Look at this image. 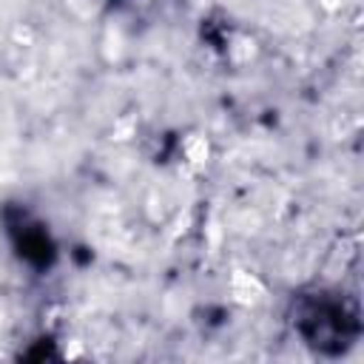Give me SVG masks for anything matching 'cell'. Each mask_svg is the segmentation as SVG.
Instances as JSON below:
<instances>
[{"mask_svg": "<svg viewBox=\"0 0 364 364\" xmlns=\"http://www.w3.org/2000/svg\"><path fill=\"white\" fill-rule=\"evenodd\" d=\"M293 327L313 350L327 355H341L355 344L361 333V313L350 296L318 290L296 299Z\"/></svg>", "mask_w": 364, "mask_h": 364, "instance_id": "1", "label": "cell"}, {"mask_svg": "<svg viewBox=\"0 0 364 364\" xmlns=\"http://www.w3.org/2000/svg\"><path fill=\"white\" fill-rule=\"evenodd\" d=\"M9 236H11V245L17 250V256L31 264V267H48L51 259H54V245H51V236L48 230L40 225V222H31L28 216H17V219H9Z\"/></svg>", "mask_w": 364, "mask_h": 364, "instance_id": "2", "label": "cell"}]
</instances>
